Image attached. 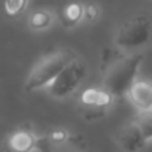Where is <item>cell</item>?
<instances>
[{
	"mask_svg": "<svg viewBox=\"0 0 152 152\" xmlns=\"http://www.w3.org/2000/svg\"><path fill=\"white\" fill-rule=\"evenodd\" d=\"M134 122H136V124L139 125V128L143 131V134L146 136V139L151 140V137H152V115H151V110H148V112H140L139 118H137Z\"/></svg>",
	"mask_w": 152,
	"mask_h": 152,
	"instance_id": "12",
	"label": "cell"
},
{
	"mask_svg": "<svg viewBox=\"0 0 152 152\" xmlns=\"http://www.w3.org/2000/svg\"><path fill=\"white\" fill-rule=\"evenodd\" d=\"M112 102L113 99L103 88H88L79 97V103L84 107L85 113L93 116L103 115L106 109L112 104Z\"/></svg>",
	"mask_w": 152,
	"mask_h": 152,
	"instance_id": "5",
	"label": "cell"
},
{
	"mask_svg": "<svg viewBox=\"0 0 152 152\" xmlns=\"http://www.w3.org/2000/svg\"><path fill=\"white\" fill-rule=\"evenodd\" d=\"M127 96L139 112H148L152 107V87L146 81H134Z\"/></svg>",
	"mask_w": 152,
	"mask_h": 152,
	"instance_id": "8",
	"label": "cell"
},
{
	"mask_svg": "<svg viewBox=\"0 0 152 152\" xmlns=\"http://www.w3.org/2000/svg\"><path fill=\"white\" fill-rule=\"evenodd\" d=\"M28 0H5V12L9 17H18L27 6Z\"/></svg>",
	"mask_w": 152,
	"mask_h": 152,
	"instance_id": "13",
	"label": "cell"
},
{
	"mask_svg": "<svg viewBox=\"0 0 152 152\" xmlns=\"http://www.w3.org/2000/svg\"><path fill=\"white\" fill-rule=\"evenodd\" d=\"M100 15V9L96 3H88L84 5V12H82V20L88 21V23H94Z\"/></svg>",
	"mask_w": 152,
	"mask_h": 152,
	"instance_id": "14",
	"label": "cell"
},
{
	"mask_svg": "<svg viewBox=\"0 0 152 152\" xmlns=\"http://www.w3.org/2000/svg\"><path fill=\"white\" fill-rule=\"evenodd\" d=\"M148 142L149 140L134 121L127 124L118 134V145L124 152H140L146 148Z\"/></svg>",
	"mask_w": 152,
	"mask_h": 152,
	"instance_id": "6",
	"label": "cell"
},
{
	"mask_svg": "<svg viewBox=\"0 0 152 152\" xmlns=\"http://www.w3.org/2000/svg\"><path fill=\"white\" fill-rule=\"evenodd\" d=\"M82 12H84V5H81V3H69L61 11L60 20H61L64 27H75L78 23L82 21Z\"/></svg>",
	"mask_w": 152,
	"mask_h": 152,
	"instance_id": "9",
	"label": "cell"
},
{
	"mask_svg": "<svg viewBox=\"0 0 152 152\" xmlns=\"http://www.w3.org/2000/svg\"><path fill=\"white\" fill-rule=\"evenodd\" d=\"M76 57L78 55L72 49H58L55 52L45 55L30 70L26 79V90L36 91V90L48 87L55 79V76Z\"/></svg>",
	"mask_w": 152,
	"mask_h": 152,
	"instance_id": "2",
	"label": "cell"
},
{
	"mask_svg": "<svg viewBox=\"0 0 152 152\" xmlns=\"http://www.w3.org/2000/svg\"><path fill=\"white\" fill-rule=\"evenodd\" d=\"M87 76V64L76 57L48 85V93L54 99H66L81 87Z\"/></svg>",
	"mask_w": 152,
	"mask_h": 152,
	"instance_id": "4",
	"label": "cell"
},
{
	"mask_svg": "<svg viewBox=\"0 0 152 152\" xmlns=\"http://www.w3.org/2000/svg\"><path fill=\"white\" fill-rule=\"evenodd\" d=\"M151 37V20L148 15H134L124 21L115 33V45L124 52H139Z\"/></svg>",
	"mask_w": 152,
	"mask_h": 152,
	"instance_id": "3",
	"label": "cell"
},
{
	"mask_svg": "<svg viewBox=\"0 0 152 152\" xmlns=\"http://www.w3.org/2000/svg\"><path fill=\"white\" fill-rule=\"evenodd\" d=\"M52 21H54V17L49 11L39 9V11H34L28 17V27L34 31H42V30L49 28Z\"/></svg>",
	"mask_w": 152,
	"mask_h": 152,
	"instance_id": "10",
	"label": "cell"
},
{
	"mask_svg": "<svg viewBox=\"0 0 152 152\" xmlns=\"http://www.w3.org/2000/svg\"><path fill=\"white\" fill-rule=\"evenodd\" d=\"M143 61L142 52H125L115 57L103 72V90L115 100L127 94L128 88L136 81L140 64Z\"/></svg>",
	"mask_w": 152,
	"mask_h": 152,
	"instance_id": "1",
	"label": "cell"
},
{
	"mask_svg": "<svg viewBox=\"0 0 152 152\" xmlns=\"http://www.w3.org/2000/svg\"><path fill=\"white\" fill-rule=\"evenodd\" d=\"M39 140L31 130L20 128L8 137V151L9 152H33L39 149Z\"/></svg>",
	"mask_w": 152,
	"mask_h": 152,
	"instance_id": "7",
	"label": "cell"
},
{
	"mask_svg": "<svg viewBox=\"0 0 152 152\" xmlns=\"http://www.w3.org/2000/svg\"><path fill=\"white\" fill-rule=\"evenodd\" d=\"M69 137H70V134H69L67 130H64V128H55L54 131H51L48 134V137L45 139V142L49 143V145H52L54 148H60V146H64L67 143Z\"/></svg>",
	"mask_w": 152,
	"mask_h": 152,
	"instance_id": "11",
	"label": "cell"
},
{
	"mask_svg": "<svg viewBox=\"0 0 152 152\" xmlns=\"http://www.w3.org/2000/svg\"><path fill=\"white\" fill-rule=\"evenodd\" d=\"M55 152H78V151L67 148V146H60V148H55Z\"/></svg>",
	"mask_w": 152,
	"mask_h": 152,
	"instance_id": "15",
	"label": "cell"
}]
</instances>
